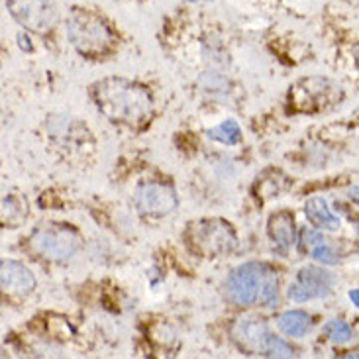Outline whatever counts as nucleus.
I'll return each instance as SVG.
<instances>
[{
  "mask_svg": "<svg viewBox=\"0 0 359 359\" xmlns=\"http://www.w3.org/2000/svg\"><path fill=\"white\" fill-rule=\"evenodd\" d=\"M90 97L98 112L120 126L142 128L154 114L149 90L130 79H100L90 87Z\"/></svg>",
  "mask_w": 359,
  "mask_h": 359,
  "instance_id": "1",
  "label": "nucleus"
},
{
  "mask_svg": "<svg viewBox=\"0 0 359 359\" xmlns=\"http://www.w3.org/2000/svg\"><path fill=\"white\" fill-rule=\"evenodd\" d=\"M191 2H201V0H191Z\"/></svg>",
  "mask_w": 359,
  "mask_h": 359,
  "instance_id": "26",
  "label": "nucleus"
},
{
  "mask_svg": "<svg viewBox=\"0 0 359 359\" xmlns=\"http://www.w3.org/2000/svg\"><path fill=\"white\" fill-rule=\"evenodd\" d=\"M304 214L309 218V222L320 230H330L336 232L340 228V218L332 212L328 201L324 196H312L304 204Z\"/></svg>",
  "mask_w": 359,
  "mask_h": 359,
  "instance_id": "15",
  "label": "nucleus"
},
{
  "mask_svg": "<svg viewBox=\"0 0 359 359\" xmlns=\"http://www.w3.org/2000/svg\"><path fill=\"white\" fill-rule=\"evenodd\" d=\"M184 243L187 248L206 259L224 257L238 248V236L230 222L222 218H203L191 222L184 230Z\"/></svg>",
  "mask_w": 359,
  "mask_h": 359,
  "instance_id": "4",
  "label": "nucleus"
},
{
  "mask_svg": "<svg viewBox=\"0 0 359 359\" xmlns=\"http://www.w3.org/2000/svg\"><path fill=\"white\" fill-rule=\"evenodd\" d=\"M38 287V279L28 265L12 257H0V294L6 299H28Z\"/></svg>",
  "mask_w": 359,
  "mask_h": 359,
  "instance_id": "11",
  "label": "nucleus"
},
{
  "mask_svg": "<svg viewBox=\"0 0 359 359\" xmlns=\"http://www.w3.org/2000/svg\"><path fill=\"white\" fill-rule=\"evenodd\" d=\"M28 201L14 189L0 184V228H18L28 220Z\"/></svg>",
  "mask_w": 359,
  "mask_h": 359,
  "instance_id": "12",
  "label": "nucleus"
},
{
  "mask_svg": "<svg viewBox=\"0 0 359 359\" xmlns=\"http://www.w3.org/2000/svg\"><path fill=\"white\" fill-rule=\"evenodd\" d=\"M49 134L59 140L65 142L71 146H79L85 137H87L88 130L81 126V122H77L73 116H51L49 118Z\"/></svg>",
  "mask_w": 359,
  "mask_h": 359,
  "instance_id": "14",
  "label": "nucleus"
},
{
  "mask_svg": "<svg viewBox=\"0 0 359 359\" xmlns=\"http://www.w3.org/2000/svg\"><path fill=\"white\" fill-rule=\"evenodd\" d=\"M6 8L22 28L34 34H48L59 20L55 0H6Z\"/></svg>",
  "mask_w": 359,
  "mask_h": 359,
  "instance_id": "8",
  "label": "nucleus"
},
{
  "mask_svg": "<svg viewBox=\"0 0 359 359\" xmlns=\"http://www.w3.org/2000/svg\"><path fill=\"white\" fill-rule=\"evenodd\" d=\"M324 332L332 341H338V344H346L351 340V328L344 320H330L324 326Z\"/></svg>",
  "mask_w": 359,
  "mask_h": 359,
  "instance_id": "20",
  "label": "nucleus"
},
{
  "mask_svg": "<svg viewBox=\"0 0 359 359\" xmlns=\"http://www.w3.org/2000/svg\"><path fill=\"white\" fill-rule=\"evenodd\" d=\"M226 297L238 306L273 309L279 301V275L263 262L242 263L226 279Z\"/></svg>",
  "mask_w": 359,
  "mask_h": 359,
  "instance_id": "2",
  "label": "nucleus"
},
{
  "mask_svg": "<svg viewBox=\"0 0 359 359\" xmlns=\"http://www.w3.org/2000/svg\"><path fill=\"white\" fill-rule=\"evenodd\" d=\"M301 243H302V252H311L312 248L324 243V236H322L320 230L316 228H304L301 232Z\"/></svg>",
  "mask_w": 359,
  "mask_h": 359,
  "instance_id": "22",
  "label": "nucleus"
},
{
  "mask_svg": "<svg viewBox=\"0 0 359 359\" xmlns=\"http://www.w3.org/2000/svg\"><path fill=\"white\" fill-rule=\"evenodd\" d=\"M309 253L312 255V259L324 263V265H334V263L340 262V255L334 252L330 245H326V243H320V245L312 248Z\"/></svg>",
  "mask_w": 359,
  "mask_h": 359,
  "instance_id": "21",
  "label": "nucleus"
},
{
  "mask_svg": "<svg viewBox=\"0 0 359 359\" xmlns=\"http://www.w3.org/2000/svg\"><path fill=\"white\" fill-rule=\"evenodd\" d=\"M201 85H203L204 90H208L210 95H226L230 90V83L228 79L224 77L220 71H206L203 77H201Z\"/></svg>",
  "mask_w": 359,
  "mask_h": 359,
  "instance_id": "19",
  "label": "nucleus"
},
{
  "mask_svg": "<svg viewBox=\"0 0 359 359\" xmlns=\"http://www.w3.org/2000/svg\"><path fill=\"white\" fill-rule=\"evenodd\" d=\"M334 277L322 267L306 265L297 273L294 281L289 285L287 297L294 302H309L314 299H324L332 292Z\"/></svg>",
  "mask_w": 359,
  "mask_h": 359,
  "instance_id": "10",
  "label": "nucleus"
},
{
  "mask_svg": "<svg viewBox=\"0 0 359 359\" xmlns=\"http://www.w3.org/2000/svg\"><path fill=\"white\" fill-rule=\"evenodd\" d=\"M232 338L238 348L248 355H267V358H294V350L281 338H277L267 322L255 316L238 318L232 328Z\"/></svg>",
  "mask_w": 359,
  "mask_h": 359,
  "instance_id": "6",
  "label": "nucleus"
},
{
  "mask_svg": "<svg viewBox=\"0 0 359 359\" xmlns=\"http://www.w3.org/2000/svg\"><path fill=\"white\" fill-rule=\"evenodd\" d=\"M344 90L328 77H304L289 90V112L318 114L340 104Z\"/></svg>",
  "mask_w": 359,
  "mask_h": 359,
  "instance_id": "7",
  "label": "nucleus"
},
{
  "mask_svg": "<svg viewBox=\"0 0 359 359\" xmlns=\"http://www.w3.org/2000/svg\"><path fill=\"white\" fill-rule=\"evenodd\" d=\"M208 137L218 144H224V146H236L242 142V130L236 120H224L222 124L208 130Z\"/></svg>",
  "mask_w": 359,
  "mask_h": 359,
  "instance_id": "18",
  "label": "nucleus"
},
{
  "mask_svg": "<svg viewBox=\"0 0 359 359\" xmlns=\"http://www.w3.org/2000/svg\"><path fill=\"white\" fill-rule=\"evenodd\" d=\"M28 245L38 257L63 263L73 259L83 248V236L71 224L43 222L29 233Z\"/></svg>",
  "mask_w": 359,
  "mask_h": 359,
  "instance_id": "5",
  "label": "nucleus"
},
{
  "mask_svg": "<svg viewBox=\"0 0 359 359\" xmlns=\"http://www.w3.org/2000/svg\"><path fill=\"white\" fill-rule=\"evenodd\" d=\"M350 299H351V301H353V304H355V306H358L359 301H358V291H355V289H353V291L350 292Z\"/></svg>",
  "mask_w": 359,
  "mask_h": 359,
  "instance_id": "25",
  "label": "nucleus"
},
{
  "mask_svg": "<svg viewBox=\"0 0 359 359\" xmlns=\"http://www.w3.org/2000/svg\"><path fill=\"white\" fill-rule=\"evenodd\" d=\"M287 189V177L283 175L281 171H265L262 177H257V183L253 187V191L257 194V198L262 201H269L273 196H277Z\"/></svg>",
  "mask_w": 359,
  "mask_h": 359,
  "instance_id": "17",
  "label": "nucleus"
},
{
  "mask_svg": "<svg viewBox=\"0 0 359 359\" xmlns=\"http://www.w3.org/2000/svg\"><path fill=\"white\" fill-rule=\"evenodd\" d=\"M277 326L289 338H302L311 332L312 316L304 311H287L279 316Z\"/></svg>",
  "mask_w": 359,
  "mask_h": 359,
  "instance_id": "16",
  "label": "nucleus"
},
{
  "mask_svg": "<svg viewBox=\"0 0 359 359\" xmlns=\"http://www.w3.org/2000/svg\"><path fill=\"white\" fill-rule=\"evenodd\" d=\"M154 340H157L161 346H165V348H169V346H173L177 341V334L175 330L171 328V326H167V324H157L156 328H154Z\"/></svg>",
  "mask_w": 359,
  "mask_h": 359,
  "instance_id": "23",
  "label": "nucleus"
},
{
  "mask_svg": "<svg viewBox=\"0 0 359 359\" xmlns=\"http://www.w3.org/2000/svg\"><path fill=\"white\" fill-rule=\"evenodd\" d=\"M18 43H20V48H22V49H26V51H34V46L29 43L28 36H24V34H18Z\"/></svg>",
  "mask_w": 359,
  "mask_h": 359,
  "instance_id": "24",
  "label": "nucleus"
},
{
  "mask_svg": "<svg viewBox=\"0 0 359 359\" xmlns=\"http://www.w3.org/2000/svg\"><path fill=\"white\" fill-rule=\"evenodd\" d=\"M137 212L149 218H163L179 208V196L171 184L161 181H142L134 191Z\"/></svg>",
  "mask_w": 359,
  "mask_h": 359,
  "instance_id": "9",
  "label": "nucleus"
},
{
  "mask_svg": "<svg viewBox=\"0 0 359 359\" xmlns=\"http://www.w3.org/2000/svg\"><path fill=\"white\" fill-rule=\"evenodd\" d=\"M69 43L83 57H104L116 46L118 36L100 12L77 6L69 12L65 22Z\"/></svg>",
  "mask_w": 359,
  "mask_h": 359,
  "instance_id": "3",
  "label": "nucleus"
},
{
  "mask_svg": "<svg viewBox=\"0 0 359 359\" xmlns=\"http://www.w3.org/2000/svg\"><path fill=\"white\" fill-rule=\"evenodd\" d=\"M267 233L279 252H289L297 242V224H294L292 212L279 210V212L271 214L267 220Z\"/></svg>",
  "mask_w": 359,
  "mask_h": 359,
  "instance_id": "13",
  "label": "nucleus"
}]
</instances>
